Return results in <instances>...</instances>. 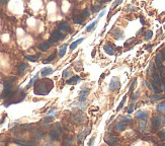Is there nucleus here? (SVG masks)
<instances>
[{
    "mask_svg": "<svg viewBox=\"0 0 165 146\" xmlns=\"http://www.w3.org/2000/svg\"><path fill=\"white\" fill-rule=\"evenodd\" d=\"M146 126H147V122H146L145 119L141 120V121L139 122V127H140V129H141V131L146 132V131H145V130H146ZM146 133H147V132H146Z\"/></svg>",
    "mask_w": 165,
    "mask_h": 146,
    "instance_id": "f3484780",
    "label": "nucleus"
},
{
    "mask_svg": "<svg viewBox=\"0 0 165 146\" xmlns=\"http://www.w3.org/2000/svg\"><path fill=\"white\" fill-rule=\"evenodd\" d=\"M88 88H85V87H83L82 88V90L80 91V95H79V102L80 103H83L85 99H86V95L88 94Z\"/></svg>",
    "mask_w": 165,
    "mask_h": 146,
    "instance_id": "423d86ee",
    "label": "nucleus"
},
{
    "mask_svg": "<svg viewBox=\"0 0 165 146\" xmlns=\"http://www.w3.org/2000/svg\"><path fill=\"white\" fill-rule=\"evenodd\" d=\"M112 35H114L117 39H121V38H123V34L121 30H118V29H115L114 30V33H112Z\"/></svg>",
    "mask_w": 165,
    "mask_h": 146,
    "instance_id": "cd10ccee",
    "label": "nucleus"
},
{
    "mask_svg": "<svg viewBox=\"0 0 165 146\" xmlns=\"http://www.w3.org/2000/svg\"><path fill=\"white\" fill-rule=\"evenodd\" d=\"M39 49L43 52H46L50 49V43L49 42H45V43H42L40 46H39Z\"/></svg>",
    "mask_w": 165,
    "mask_h": 146,
    "instance_id": "1a4fd4ad",
    "label": "nucleus"
},
{
    "mask_svg": "<svg viewBox=\"0 0 165 146\" xmlns=\"http://www.w3.org/2000/svg\"><path fill=\"white\" fill-rule=\"evenodd\" d=\"M158 137L162 140H165V129L161 130V131L158 133Z\"/></svg>",
    "mask_w": 165,
    "mask_h": 146,
    "instance_id": "473e14b6",
    "label": "nucleus"
},
{
    "mask_svg": "<svg viewBox=\"0 0 165 146\" xmlns=\"http://www.w3.org/2000/svg\"><path fill=\"white\" fill-rule=\"evenodd\" d=\"M70 70H65L64 73H63V77H68V76L70 75Z\"/></svg>",
    "mask_w": 165,
    "mask_h": 146,
    "instance_id": "a19ab883",
    "label": "nucleus"
},
{
    "mask_svg": "<svg viewBox=\"0 0 165 146\" xmlns=\"http://www.w3.org/2000/svg\"><path fill=\"white\" fill-rule=\"evenodd\" d=\"M161 98H162V96L157 93V94H154V95H151V96H150V101H151L152 103H155V102L159 101V99H161Z\"/></svg>",
    "mask_w": 165,
    "mask_h": 146,
    "instance_id": "393cba45",
    "label": "nucleus"
},
{
    "mask_svg": "<svg viewBox=\"0 0 165 146\" xmlns=\"http://www.w3.org/2000/svg\"><path fill=\"white\" fill-rule=\"evenodd\" d=\"M37 78H39V75H35V77H34V78H33V79L31 80V81H29V83L27 84V86H26V88H29V87H32V86L34 85V84H35V81L37 80Z\"/></svg>",
    "mask_w": 165,
    "mask_h": 146,
    "instance_id": "c85d7f7f",
    "label": "nucleus"
},
{
    "mask_svg": "<svg viewBox=\"0 0 165 146\" xmlns=\"http://www.w3.org/2000/svg\"><path fill=\"white\" fill-rule=\"evenodd\" d=\"M152 36H153L152 30H148V32H146V34H145V40H146V41H149V40L152 38Z\"/></svg>",
    "mask_w": 165,
    "mask_h": 146,
    "instance_id": "7c9ffc66",
    "label": "nucleus"
},
{
    "mask_svg": "<svg viewBox=\"0 0 165 146\" xmlns=\"http://www.w3.org/2000/svg\"><path fill=\"white\" fill-rule=\"evenodd\" d=\"M122 1H123V0H116V2H115L114 4H112V8H116V7H117L118 5H119V4L122 3Z\"/></svg>",
    "mask_w": 165,
    "mask_h": 146,
    "instance_id": "e433bc0d",
    "label": "nucleus"
},
{
    "mask_svg": "<svg viewBox=\"0 0 165 146\" xmlns=\"http://www.w3.org/2000/svg\"><path fill=\"white\" fill-rule=\"evenodd\" d=\"M118 87H119V79L118 77H114L112 80H111V82H110V84H109V90L114 91Z\"/></svg>",
    "mask_w": 165,
    "mask_h": 146,
    "instance_id": "20e7f679",
    "label": "nucleus"
},
{
    "mask_svg": "<svg viewBox=\"0 0 165 146\" xmlns=\"http://www.w3.org/2000/svg\"><path fill=\"white\" fill-rule=\"evenodd\" d=\"M55 111H56L55 109H52V110H51V111L48 113V115H53V113H55Z\"/></svg>",
    "mask_w": 165,
    "mask_h": 146,
    "instance_id": "a18cd8bd",
    "label": "nucleus"
},
{
    "mask_svg": "<svg viewBox=\"0 0 165 146\" xmlns=\"http://www.w3.org/2000/svg\"><path fill=\"white\" fill-rule=\"evenodd\" d=\"M35 135L37 138H43V137H44V133H43V132H41L40 130H36Z\"/></svg>",
    "mask_w": 165,
    "mask_h": 146,
    "instance_id": "72a5a7b5",
    "label": "nucleus"
},
{
    "mask_svg": "<svg viewBox=\"0 0 165 146\" xmlns=\"http://www.w3.org/2000/svg\"><path fill=\"white\" fill-rule=\"evenodd\" d=\"M32 127H33L32 124H24V125L20 126V128H21L22 131H29V130L32 129Z\"/></svg>",
    "mask_w": 165,
    "mask_h": 146,
    "instance_id": "bb28decb",
    "label": "nucleus"
},
{
    "mask_svg": "<svg viewBox=\"0 0 165 146\" xmlns=\"http://www.w3.org/2000/svg\"><path fill=\"white\" fill-rule=\"evenodd\" d=\"M53 87V82L50 79H44L40 81L35 87V94L37 95H46L50 93V90Z\"/></svg>",
    "mask_w": 165,
    "mask_h": 146,
    "instance_id": "f257e3e1",
    "label": "nucleus"
},
{
    "mask_svg": "<svg viewBox=\"0 0 165 146\" xmlns=\"http://www.w3.org/2000/svg\"><path fill=\"white\" fill-rule=\"evenodd\" d=\"M59 28H60V30H61L62 33H68V32H70V30H71L70 26L68 24H66V22H62V24L60 25Z\"/></svg>",
    "mask_w": 165,
    "mask_h": 146,
    "instance_id": "0eeeda50",
    "label": "nucleus"
},
{
    "mask_svg": "<svg viewBox=\"0 0 165 146\" xmlns=\"http://www.w3.org/2000/svg\"><path fill=\"white\" fill-rule=\"evenodd\" d=\"M165 125V116L161 115V116H154L151 121V130L152 131H156L157 128Z\"/></svg>",
    "mask_w": 165,
    "mask_h": 146,
    "instance_id": "f03ea898",
    "label": "nucleus"
},
{
    "mask_svg": "<svg viewBox=\"0 0 165 146\" xmlns=\"http://www.w3.org/2000/svg\"><path fill=\"white\" fill-rule=\"evenodd\" d=\"M117 141H118V139H117L115 136H111V137L106 138V142L107 144H109V145H114V144H116Z\"/></svg>",
    "mask_w": 165,
    "mask_h": 146,
    "instance_id": "4468645a",
    "label": "nucleus"
},
{
    "mask_svg": "<svg viewBox=\"0 0 165 146\" xmlns=\"http://www.w3.org/2000/svg\"><path fill=\"white\" fill-rule=\"evenodd\" d=\"M84 39H83V38H82V39H79V40H77L76 42H74V43H72L71 45H70V50L71 51H73L75 48H76L77 47V46L80 44V43H82V41H83Z\"/></svg>",
    "mask_w": 165,
    "mask_h": 146,
    "instance_id": "412c9836",
    "label": "nucleus"
},
{
    "mask_svg": "<svg viewBox=\"0 0 165 146\" xmlns=\"http://www.w3.org/2000/svg\"><path fill=\"white\" fill-rule=\"evenodd\" d=\"M126 95L124 96V98H123V101L121 102V104H119V106H118V111H119V110H121L122 109V107H123V106H124V104H125V101H126Z\"/></svg>",
    "mask_w": 165,
    "mask_h": 146,
    "instance_id": "c9c22d12",
    "label": "nucleus"
},
{
    "mask_svg": "<svg viewBox=\"0 0 165 146\" xmlns=\"http://www.w3.org/2000/svg\"><path fill=\"white\" fill-rule=\"evenodd\" d=\"M54 120V117L53 116H51V117H47L46 119L44 120V122H46V123H50V122H52Z\"/></svg>",
    "mask_w": 165,
    "mask_h": 146,
    "instance_id": "4c0bfd02",
    "label": "nucleus"
},
{
    "mask_svg": "<svg viewBox=\"0 0 165 146\" xmlns=\"http://www.w3.org/2000/svg\"><path fill=\"white\" fill-rule=\"evenodd\" d=\"M134 10H136V7L131 6V7H130V9H129V11H134Z\"/></svg>",
    "mask_w": 165,
    "mask_h": 146,
    "instance_id": "de8ad7c7",
    "label": "nucleus"
},
{
    "mask_svg": "<svg viewBox=\"0 0 165 146\" xmlns=\"http://www.w3.org/2000/svg\"><path fill=\"white\" fill-rule=\"evenodd\" d=\"M148 117V114L146 112H143V111H139L137 112L136 114V118L137 119H141V120H143V119H146Z\"/></svg>",
    "mask_w": 165,
    "mask_h": 146,
    "instance_id": "9b49d317",
    "label": "nucleus"
},
{
    "mask_svg": "<svg viewBox=\"0 0 165 146\" xmlns=\"http://www.w3.org/2000/svg\"><path fill=\"white\" fill-rule=\"evenodd\" d=\"M119 122H127V123H130L132 122V119L130 117H121L119 118Z\"/></svg>",
    "mask_w": 165,
    "mask_h": 146,
    "instance_id": "2f4dec72",
    "label": "nucleus"
},
{
    "mask_svg": "<svg viewBox=\"0 0 165 146\" xmlns=\"http://www.w3.org/2000/svg\"><path fill=\"white\" fill-rule=\"evenodd\" d=\"M56 54H57V52H54L53 54H52V55H50L47 59H45L44 61H43V63H50V62H52V61H53L54 59H55V57H56Z\"/></svg>",
    "mask_w": 165,
    "mask_h": 146,
    "instance_id": "6ab92c4d",
    "label": "nucleus"
},
{
    "mask_svg": "<svg viewBox=\"0 0 165 146\" xmlns=\"http://www.w3.org/2000/svg\"><path fill=\"white\" fill-rule=\"evenodd\" d=\"M82 17L83 18H85V17H89V15H90V10H89L88 8H86V9H84L83 11H82Z\"/></svg>",
    "mask_w": 165,
    "mask_h": 146,
    "instance_id": "c756f323",
    "label": "nucleus"
},
{
    "mask_svg": "<svg viewBox=\"0 0 165 146\" xmlns=\"http://www.w3.org/2000/svg\"><path fill=\"white\" fill-rule=\"evenodd\" d=\"M51 73H53V69L52 68H50V67H48V68H44L43 70L41 71V75L43 76H47V75H49V74H51Z\"/></svg>",
    "mask_w": 165,
    "mask_h": 146,
    "instance_id": "f8f14e48",
    "label": "nucleus"
},
{
    "mask_svg": "<svg viewBox=\"0 0 165 146\" xmlns=\"http://www.w3.org/2000/svg\"><path fill=\"white\" fill-rule=\"evenodd\" d=\"M52 37L55 38L56 40H61L64 38V36L62 35V32L61 30H55V32L52 33Z\"/></svg>",
    "mask_w": 165,
    "mask_h": 146,
    "instance_id": "6e6552de",
    "label": "nucleus"
},
{
    "mask_svg": "<svg viewBox=\"0 0 165 146\" xmlns=\"http://www.w3.org/2000/svg\"><path fill=\"white\" fill-rule=\"evenodd\" d=\"M135 84H136V79H134V81H133V83H132V85H131V87H130V93H133V90H134Z\"/></svg>",
    "mask_w": 165,
    "mask_h": 146,
    "instance_id": "58836bf2",
    "label": "nucleus"
},
{
    "mask_svg": "<svg viewBox=\"0 0 165 146\" xmlns=\"http://www.w3.org/2000/svg\"><path fill=\"white\" fill-rule=\"evenodd\" d=\"M104 12H106V11H104V10H102V12H100V13H99V16H98V18H100L101 16H103V14H104Z\"/></svg>",
    "mask_w": 165,
    "mask_h": 146,
    "instance_id": "09e8293b",
    "label": "nucleus"
},
{
    "mask_svg": "<svg viewBox=\"0 0 165 146\" xmlns=\"http://www.w3.org/2000/svg\"><path fill=\"white\" fill-rule=\"evenodd\" d=\"M133 111H134V106H133V105H130L129 109H128V114H132Z\"/></svg>",
    "mask_w": 165,
    "mask_h": 146,
    "instance_id": "79ce46f5",
    "label": "nucleus"
},
{
    "mask_svg": "<svg viewBox=\"0 0 165 146\" xmlns=\"http://www.w3.org/2000/svg\"><path fill=\"white\" fill-rule=\"evenodd\" d=\"M6 1H7V0H0V6L3 5L4 3H6Z\"/></svg>",
    "mask_w": 165,
    "mask_h": 146,
    "instance_id": "49530a36",
    "label": "nucleus"
},
{
    "mask_svg": "<svg viewBox=\"0 0 165 146\" xmlns=\"http://www.w3.org/2000/svg\"><path fill=\"white\" fill-rule=\"evenodd\" d=\"M97 21H98L97 19H96V20H94V21H92L91 24H90V25H89V26L86 27V32H91V30H92V29L95 27V26H96V24H97Z\"/></svg>",
    "mask_w": 165,
    "mask_h": 146,
    "instance_id": "b1692460",
    "label": "nucleus"
},
{
    "mask_svg": "<svg viewBox=\"0 0 165 146\" xmlns=\"http://www.w3.org/2000/svg\"><path fill=\"white\" fill-rule=\"evenodd\" d=\"M74 121H76L77 123H83L84 122V116L82 114H76L74 116Z\"/></svg>",
    "mask_w": 165,
    "mask_h": 146,
    "instance_id": "dca6fc26",
    "label": "nucleus"
},
{
    "mask_svg": "<svg viewBox=\"0 0 165 146\" xmlns=\"http://www.w3.org/2000/svg\"><path fill=\"white\" fill-rule=\"evenodd\" d=\"M14 143H15V144H19V145H25L26 144V142L20 141V140H14Z\"/></svg>",
    "mask_w": 165,
    "mask_h": 146,
    "instance_id": "ea45409f",
    "label": "nucleus"
},
{
    "mask_svg": "<svg viewBox=\"0 0 165 146\" xmlns=\"http://www.w3.org/2000/svg\"><path fill=\"white\" fill-rule=\"evenodd\" d=\"M157 111L161 112V113L165 112V102H162V103H160L158 106H157Z\"/></svg>",
    "mask_w": 165,
    "mask_h": 146,
    "instance_id": "a878e982",
    "label": "nucleus"
},
{
    "mask_svg": "<svg viewBox=\"0 0 165 146\" xmlns=\"http://www.w3.org/2000/svg\"><path fill=\"white\" fill-rule=\"evenodd\" d=\"M148 86H149V88L151 89L152 91H154V93H161V91H162L154 81H150L148 83Z\"/></svg>",
    "mask_w": 165,
    "mask_h": 146,
    "instance_id": "39448f33",
    "label": "nucleus"
},
{
    "mask_svg": "<svg viewBox=\"0 0 165 146\" xmlns=\"http://www.w3.org/2000/svg\"><path fill=\"white\" fill-rule=\"evenodd\" d=\"M83 17H82V15H74L73 16V21L74 24L76 25H81L82 22H83Z\"/></svg>",
    "mask_w": 165,
    "mask_h": 146,
    "instance_id": "9d476101",
    "label": "nucleus"
},
{
    "mask_svg": "<svg viewBox=\"0 0 165 146\" xmlns=\"http://www.w3.org/2000/svg\"><path fill=\"white\" fill-rule=\"evenodd\" d=\"M138 96H139V93H135V94L133 95L132 99H133V101H136V99L138 98Z\"/></svg>",
    "mask_w": 165,
    "mask_h": 146,
    "instance_id": "c03bdc74",
    "label": "nucleus"
},
{
    "mask_svg": "<svg viewBox=\"0 0 165 146\" xmlns=\"http://www.w3.org/2000/svg\"><path fill=\"white\" fill-rule=\"evenodd\" d=\"M49 43H50V44H54V45H56V44L58 43V40H56L55 38H53V37H51L50 39H49Z\"/></svg>",
    "mask_w": 165,
    "mask_h": 146,
    "instance_id": "f704fd0d",
    "label": "nucleus"
},
{
    "mask_svg": "<svg viewBox=\"0 0 165 146\" xmlns=\"http://www.w3.org/2000/svg\"><path fill=\"white\" fill-rule=\"evenodd\" d=\"M99 9H100V6H99V5H96V6H94L93 11H94V12H97V11H99Z\"/></svg>",
    "mask_w": 165,
    "mask_h": 146,
    "instance_id": "37998d69",
    "label": "nucleus"
},
{
    "mask_svg": "<svg viewBox=\"0 0 165 146\" xmlns=\"http://www.w3.org/2000/svg\"><path fill=\"white\" fill-rule=\"evenodd\" d=\"M60 134H61V126H60V124H56L55 127L50 131L49 136L51 138V140L57 141V140H59Z\"/></svg>",
    "mask_w": 165,
    "mask_h": 146,
    "instance_id": "7ed1b4c3",
    "label": "nucleus"
},
{
    "mask_svg": "<svg viewBox=\"0 0 165 146\" xmlns=\"http://www.w3.org/2000/svg\"><path fill=\"white\" fill-rule=\"evenodd\" d=\"M141 24H142V25H145V20H144L143 18H141Z\"/></svg>",
    "mask_w": 165,
    "mask_h": 146,
    "instance_id": "8fccbe9b",
    "label": "nucleus"
},
{
    "mask_svg": "<svg viewBox=\"0 0 165 146\" xmlns=\"http://www.w3.org/2000/svg\"><path fill=\"white\" fill-rule=\"evenodd\" d=\"M27 68V65L26 64H24V63H21V64H19L18 65V73H24V71H25V69Z\"/></svg>",
    "mask_w": 165,
    "mask_h": 146,
    "instance_id": "5701e85b",
    "label": "nucleus"
},
{
    "mask_svg": "<svg viewBox=\"0 0 165 146\" xmlns=\"http://www.w3.org/2000/svg\"><path fill=\"white\" fill-rule=\"evenodd\" d=\"M115 128H116V130H118V131H124V130L127 129V125L123 124V123H121V122H118L116 124Z\"/></svg>",
    "mask_w": 165,
    "mask_h": 146,
    "instance_id": "ddd939ff",
    "label": "nucleus"
},
{
    "mask_svg": "<svg viewBox=\"0 0 165 146\" xmlns=\"http://www.w3.org/2000/svg\"><path fill=\"white\" fill-rule=\"evenodd\" d=\"M103 49H104V51H106V53L108 54V55H114L115 54V50L112 49V47H110L109 45H106L103 47Z\"/></svg>",
    "mask_w": 165,
    "mask_h": 146,
    "instance_id": "2eb2a0df",
    "label": "nucleus"
},
{
    "mask_svg": "<svg viewBox=\"0 0 165 146\" xmlns=\"http://www.w3.org/2000/svg\"><path fill=\"white\" fill-rule=\"evenodd\" d=\"M78 81H80L79 76H73L72 78H70L69 80H67V83L68 84H76Z\"/></svg>",
    "mask_w": 165,
    "mask_h": 146,
    "instance_id": "a211bd4d",
    "label": "nucleus"
},
{
    "mask_svg": "<svg viewBox=\"0 0 165 146\" xmlns=\"http://www.w3.org/2000/svg\"><path fill=\"white\" fill-rule=\"evenodd\" d=\"M39 57H40V55H27V56H25V59L31 61V62H35V61L39 59Z\"/></svg>",
    "mask_w": 165,
    "mask_h": 146,
    "instance_id": "aec40b11",
    "label": "nucleus"
},
{
    "mask_svg": "<svg viewBox=\"0 0 165 146\" xmlns=\"http://www.w3.org/2000/svg\"><path fill=\"white\" fill-rule=\"evenodd\" d=\"M66 50H67V45L64 44L62 47L60 48V50H59V56L60 57H63L65 55V53H66Z\"/></svg>",
    "mask_w": 165,
    "mask_h": 146,
    "instance_id": "4be33fe9",
    "label": "nucleus"
}]
</instances>
